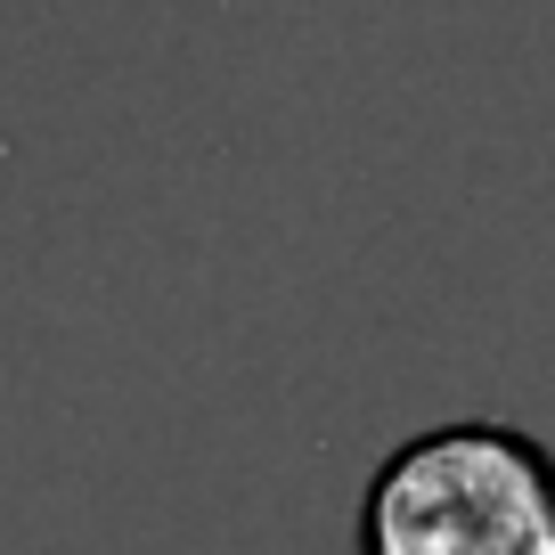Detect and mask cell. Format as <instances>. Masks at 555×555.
<instances>
[{
	"instance_id": "1",
	"label": "cell",
	"mask_w": 555,
	"mask_h": 555,
	"mask_svg": "<svg viewBox=\"0 0 555 555\" xmlns=\"http://www.w3.org/2000/svg\"><path fill=\"white\" fill-rule=\"evenodd\" d=\"M351 555H555V450L499 416L409 434L367 474Z\"/></svg>"
}]
</instances>
